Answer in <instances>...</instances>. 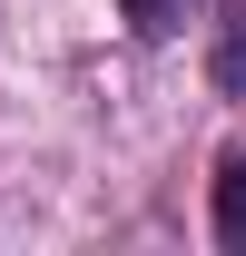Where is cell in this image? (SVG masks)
I'll return each instance as SVG.
<instances>
[{"label": "cell", "mask_w": 246, "mask_h": 256, "mask_svg": "<svg viewBox=\"0 0 246 256\" xmlns=\"http://www.w3.org/2000/svg\"><path fill=\"white\" fill-rule=\"evenodd\" d=\"M207 79L226 98H246V10H226V30H216V60H207Z\"/></svg>", "instance_id": "2"}, {"label": "cell", "mask_w": 246, "mask_h": 256, "mask_svg": "<svg viewBox=\"0 0 246 256\" xmlns=\"http://www.w3.org/2000/svg\"><path fill=\"white\" fill-rule=\"evenodd\" d=\"M118 20H128L138 40H168V30L187 20V0H118Z\"/></svg>", "instance_id": "3"}, {"label": "cell", "mask_w": 246, "mask_h": 256, "mask_svg": "<svg viewBox=\"0 0 246 256\" xmlns=\"http://www.w3.org/2000/svg\"><path fill=\"white\" fill-rule=\"evenodd\" d=\"M216 246H236V256H246V158L216 168Z\"/></svg>", "instance_id": "1"}]
</instances>
